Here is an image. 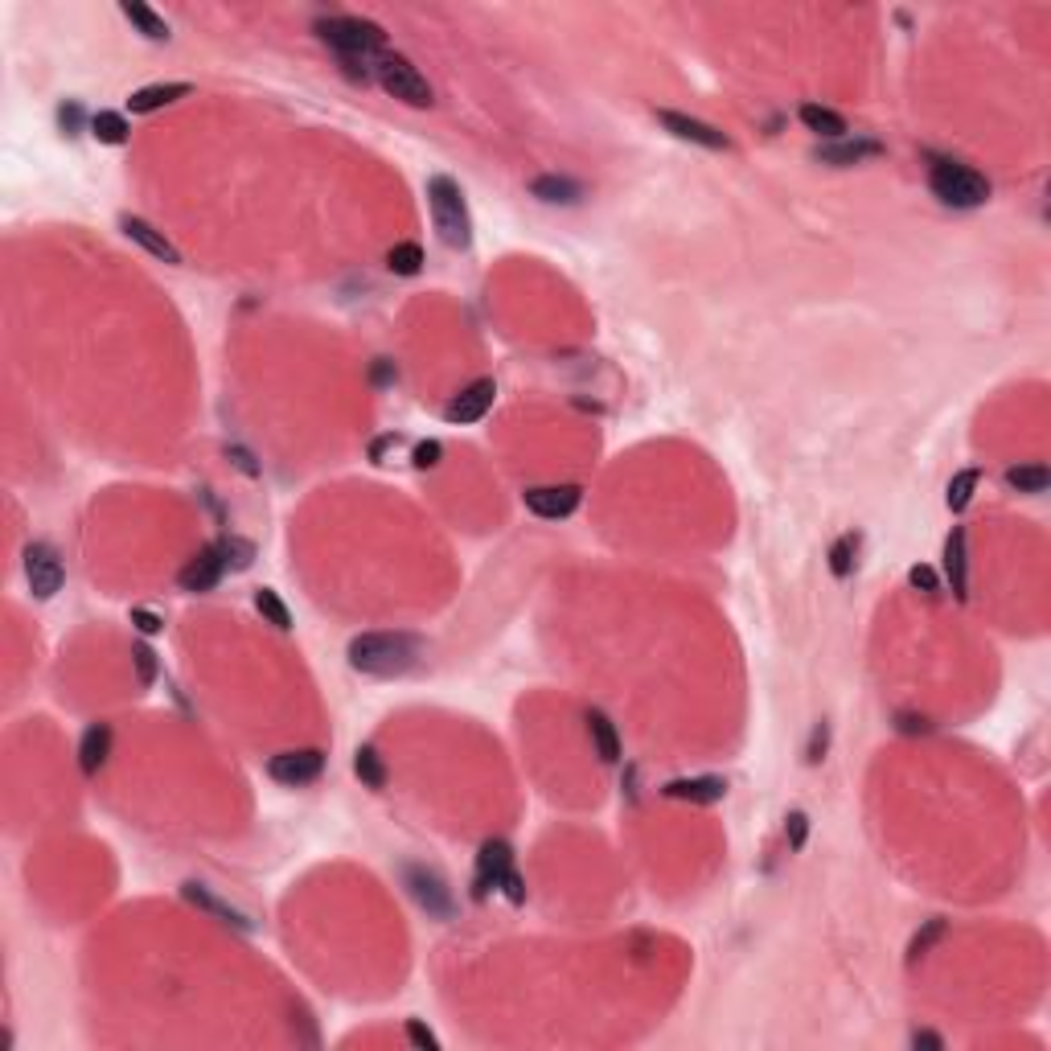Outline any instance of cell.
Here are the masks:
<instances>
[{"mask_svg": "<svg viewBox=\"0 0 1051 1051\" xmlns=\"http://www.w3.org/2000/svg\"><path fill=\"white\" fill-rule=\"evenodd\" d=\"M941 932H945V920H941V916H937V920H928V924L916 932V937H912V945H908V965H916L932 945H937Z\"/></svg>", "mask_w": 1051, "mask_h": 1051, "instance_id": "d6a6232c", "label": "cell"}, {"mask_svg": "<svg viewBox=\"0 0 1051 1051\" xmlns=\"http://www.w3.org/2000/svg\"><path fill=\"white\" fill-rule=\"evenodd\" d=\"M386 267L395 271V276H419L423 271V247L419 243H395L386 251Z\"/></svg>", "mask_w": 1051, "mask_h": 1051, "instance_id": "4dcf8cb0", "label": "cell"}, {"mask_svg": "<svg viewBox=\"0 0 1051 1051\" xmlns=\"http://www.w3.org/2000/svg\"><path fill=\"white\" fill-rule=\"evenodd\" d=\"M181 895H185V900H189L193 908H202V912L218 916L222 924H230V928H239V932H251V920H247V912H239L235 904H226V900H218V895H214L210 887H202V883H185V887H181Z\"/></svg>", "mask_w": 1051, "mask_h": 1051, "instance_id": "e0dca14e", "label": "cell"}, {"mask_svg": "<svg viewBox=\"0 0 1051 1051\" xmlns=\"http://www.w3.org/2000/svg\"><path fill=\"white\" fill-rule=\"evenodd\" d=\"M403 887L411 891V900L427 912V916H436V920H448L452 912H456V895H452V887L444 883V875L440 871H432V867H423V863H407L403 867Z\"/></svg>", "mask_w": 1051, "mask_h": 1051, "instance_id": "8992f818", "label": "cell"}, {"mask_svg": "<svg viewBox=\"0 0 1051 1051\" xmlns=\"http://www.w3.org/2000/svg\"><path fill=\"white\" fill-rule=\"evenodd\" d=\"M978 481H982V473H978V469H961V473L949 481V493H945V501H949V510H953V514H961L965 505L973 501V489H978Z\"/></svg>", "mask_w": 1051, "mask_h": 1051, "instance_id": "1f68e13d", "label": "cell"}, {"mask_svg": "<svg viewBox=\"0 0 1051 1051\" xmlns=\"http://www.w3.org/2000/svg\"><path fill=\"white\" fill-rule=\"evenodd\" d=\"M969 555H965V530L953 526L949 538H945V579L957 600H969Z\"/></svg>", "mask_w": 1051, "mask_h": 1051, "instance_id": "ac0fdd59", "label": "cell"}, {"mask_svg": "<svg viewBox=\"0 0 1051 1051\" xmlns=\"http://www.w3.org/2000/svg\"><path fill=\"white\" fill-rule=\"evenodd\" d=\"M120 13H124V17L148 37V42H169V25H165V17H157L148 5H140V0H124Z\"/></svg>", "mask_w": 1051, "mask_h": 1051, "instance_id": "d4e9b609", "label": "cell"}, {"mask_svg": "<svg viewBox=\"0 0 1051 1051\" xmlns=\"http://www.w3.org/2000/svg\"><path fill=\"white\" fill-rule=\"evenodd\" d=\"M657 124L666 128V132H674L678 140H690V144H703V148H731V140H727L719 128H711V124H703V120H694V115H682V111H657Z\"/></svg>", "mask_w": 1051, "mask_h": 1051, "instance_id": "4fadbf2b", "label": "cell"}, {"mask_svg": "<svg viewBox=\"0 0 1051 1051\" xmlns=\"http://www.w3.org/2000/svg\"><path fill=\"white\" fill-rule=\"evenodd\" d=\"M928 185L953 210H973V206H982L990 198V181L978 169H969L961 161H949V157H937L928 165Z\"/></svg>", "mask_w": 1051, "mask_h": 1051, "instance_id": "277c9868", "label": "cell"}, {"mask_svg": "<svg viewBox=\"0 0 1051 1051\" xmlns=\"http://www.w3.org/2000/svg\"><path fill=\"white\" fill-rule=\"evenodd\" d=\"M58 124H62L66 136H79V132H83V107H79V99H66V103L58 107Z\"/></svg>", "mask_w": 1051, "mask_h": 1051, "instance_id": "8d00e7d4", "label": "cell"}, {"mask_svg": "<svg viewBox=\"0 0 1051 1051\" xmlns=\"http://www.w3.org/2000/svg\"><path fill=\"white\" fill-rule=\"evenodd\" d=\"M132 666H136V682L148 690L152 682H157V653H152L144 641L132 645Z\"/></svg>", "mask_w": 1051, "mask_h": 1051, "instance_id": "836d02e7", "label": "cell"}, {"mask_svg": "<svg viewBox=\"0 0 1051 1051\" xmlns=\"http://www.w3.org/2000/svg\"><path fill=\"white\" fill-rule=\"evenodd\" d=\"M407 1043L419 1047V1051H436L440 1047V1039L432 1035V1027H427L423 1019H407Z\"/></svg>", "mask_w": 1051, "mask_h": 1051, "instance_id": "d590c367", "label": "cell"}, {"mask_svg": "<svg viewBox=\"0 0 1051 1051\" xmlns=\"http://www.w3.org/2000/svg\"><path fill=\"white\" fill-rule=\"evenodd\" d=\"M395 378H399V370H395L391 362H386V358H378V362H374V382H378V386H386V382H395Z\"/></svg>", "mask_w": 1051, "mask_h": 1051, "instance_id": "7bdbcfd3", "label": "cell"}, {"mask_svg": "<svg viewBox=\"0 0 1051 1051\" xmlns=\"http://www.w3.org/2000/svg\"><path fill=\"white\" fill-rule=\"evenodd\" d=\"M218 551H222V559H226V571H247V567L255 563V542H247V538H239V534L218 538Z\"/></svg>", "mask_w": 1051, "mask_h": 1051, "instance_id": "f1b7e54d", "label": "cell"}, {"mask_svg": "<svg viewBox=\"0 0 1051 1051\" xmlns=\"http://www.w3.org/2000/svg\"><path fill=\"white\" fill-rule=\"evenodd\" d=\"M674 801H694V805H715L727 797V781L723 776H682V781H670L661 789Z\"/></svg>", "mask_w": 1051, "mask_h": 1051, "instance_id": "2e32d148", "label": "cell"}, {"mask_svg": "<svg viewBox=\"0 0 1051 1051\" xmlns=\"http://www.w3.org/2000/svg\"><path fill=\"white\" fill-rule=\"evenodd\" d=\"M588 735H592V744H596V756L604 764H616L620 760V735L612 727V719L604 711H588Z\"/></svg>", "mask_w": 1051, "mask_h": 1051, "instance_id": "603a6c76", "label": "cell"}, {"mask_svg": "<svg viewBox=\"0 0 1051 1051\" xmlns=\"http://www.w3.org/2000/svg\"><path fill=\"white\" fill-rule=\"evenodd\" d=\"M908 583H912L916 592H928V596H932V592H941V583H937V571H932V567H924V563L908 571Z\"/></svg>", "mask_w": 1051, "mask_h": 1051, "instance_id": "ab89813d", "label": "cell"}, {"mask_svg": "<svg viewBox=\"0 0 1051 1051\" xmlns=\"http://www.w3.org/2000/svg\"><path fill=\"white\" fill-rule=\"evenodd\" d=\"M440 456H444V448H440V440H423V444H415V469H436L440 464Z\"/></svg>", "mask_w": 1051, "mask_h": 1051, "instance_id": "74e56055", "label": "cell"}, {"mask_svg": "<svg viewBox=\"0 0 1051 1051\" xmlns=\"http://www.w3.org/2000/svg\"><path fill=\"white\" fill-rule=\"evenodd\" d=\"M255 608H259V616L267 620L271 629H280V633L292 629V612H288V604L280 600L276 588H259V592H255Z\"/></svg>", "mask_w": 1051, "mask_h": 1051, "instance_id": "83f0119b", "label": "cell"}, {"mask_svg": "<svg viewBox=\"0 0 1051 1051\" xmlns=\"http://www.w3.org/2000/svg\"><path fill=\"white\" fill-rule=\"evenodd\" d=\"M132 625H136V633H144V637H157V633L165 629V620H161L157 612H148V608H132Z\"/></svg>", "mask_w": 1051, "mask_h": 1051, "instance_id": "f35d334b", "label": "cell"}, {"mask_svg": "<svg viewBox=\"0 0 1051 1051\" xmlns=\"http://www.w3.org/2000/svg\"><path fill=\"white\" fill-rule=\"evenodd\" d=\"M87 128H91V136H95L99 144H124L128 132H132L120 111H95L91 120H87Z\"/></svg>", "mask_w": 1051, "mask_h": 1051, "instance_id": "4316f807", "label": "cell"}, {"mask_svg": "<svg viewBox=\"0 0 1051 1051\" xmlns=\"http://www.w3.org/2000/svg\"><path fill=\"white\" fill-rule=\"evenodd\" d=\"M120 230H124V235H128L132 243H140L152 259H161V263H169V267L181 263V251L165 239V230H157L152 222H144V218H136V214H124V218H120Z\"/></svg>", "mask_w": 1051, "mask_h": 1051, "instance_id": "5bb4252c", "label": "cell"}, {"mask_svg": "<svg viewBox=\"0 0 1051 1051\" xmlns=\"http://www.w3.org/2000/svg\"><path fill=\"white\" fill-rule=\"evenodd\" d=\"M579 497H583L579 485H538V489L522 493L526 510L538 518H571L579 510Z\"/></svg>", "mask_w": 1051, "mask_h": 1051, "instance_id": "8fae6325", "label": "cell"}, {"mask_svg": "<svg viewBox=\"0 0 1051 1051\" xmlns=\"http://www.w3.org/2000/svg\"><path fill=\"white\" fill-rule=\"evenodd\" d=\"M111 756V723H91L79 739V768L83 776H99V768Z\"/></svg>", "mask_w": 1051, "mask_h": 1051, "instance_id": "d6986e66", "label": "cell"}, {"mask_svg": "<svg viewBox=\"0 0 1051 1051\" xmlns=\"http://www.w3.org/2000/svg\"><path fill=\"white\" fill-rule=\"evenodd\" d=\"M493 399H497V382L493 378H477L473 386H464V391L444 407V419L448 423H477V419L489 415Z\"/></svg>", "mask_w": 1051, "mask_h": 1051, "instance_id": "7c38bea8", "label": "cell"}, {"mask_svg": "<svg viewBox=\"0 0 1051 1051\" xmlns=\"http://www.w3.org/2000/svg\"><path fill=\"white\" fill-rule=\"evenodd\" d=\"M797 115H801V124H805L813 136H822V140H842V136H850V128H846L842 115L830 111V107H822V103H805Z\"/></svg>", "mask_w": 1051, "mask_h": 1051, "instance_id": "44dd1931", "label": "cell"}, {"mask_svg": "<svg viewBox=\"0 0 1051 1051\" xmlns=\"http://www.w3.org/2000/svg\"><path fill=\"white\" fill-rule=\"evenodd\" d=\"M530 193L542 202H559V206H571L583 198V185L571 181V177H559V173H547V177H534L530 181Z\"/></svg>", "mask_w": 1051, "mask_h": 1051, "instance_id": "7402d4cb", "label": "cell"}, {"mask_svg": "<svg viewBox=\"0 0 1051 1051\" xmlns=\"http://www.w3.org/2000/svg\"><path fill=\"white\" fill-rule=\"evenodd\" d=\"M317 37L341 58L345 74L354 83H370L374 62L386 54V29L378 21H366V17H321Z\"/></svg>", "mask_w": 1051, "mask_h": 1051, "instance_id": "6da1fadb", "label": "cell"}, {"mask_svg": "<svg viewBox=\"0 0 1051 1051\" xmlns=\"http://www.w3.org/2000/svg\"><path fill=\"white\" fill-rule=\"evenodd\" d=\"M226 575V559L218 551V542H210V547H202L198 555H193L181 571H177V583H181V592H193V596H202V592H214L218 583Z\"/></svg>", "mask_w": 1051, "mask_h": 1051, "instance_id": "30bf717a", "label": "cell"}, {"mask_svg": "<svg viewBox=\"0 0 1051 1051\" xmlns=\"http://www.w3.org/2000/svg\"><path fill=\"white\" fill-rule=\"evenodd\" d=\"M423 653V641L411 633H362L349 641V666L370 678H403Z\"/></svg>", "mask_w": 1051, "mask_h": 1051, "instance_id": "7a4b0ae2", "label": "cell"}, {"mask_svg": "<svg viewBox=\"0 0 1051 1051\" xmlns=\"http://www.w3.org/2000/svg\"><path fill=\"white\" fill-rule=\"evenodd\" d=\"M374 79H378V87H382L386 95L399 99V103H407V107H432V103H436L432 83H427L423 74H419V66H415L411 58L395 54V50H386V54L374 62Z\"/></svg>", "mask_w": 1051, "mask_h": 1051, "instance_id": "5b68a950", "label": "cell"}, {"mask_svg": "<svg viewBox=\"0 0 1051 1051\" xmlns=\"http://www.w3.org/2000/svg\"><path fill=\"white\" fill-rule=\"evenodd\" d=\"M427 206H432V222H436V230H440V239H444L452 251H469V243H473V218H469V206H464V189H460L448 173L427 177Z\"/></svg>", "mask_w": 1051, "mask_h": 1051, "instance_id": "3957f363", "label": "cell"}, {"mask_svg": "<svg viewBox=\"0 0 1051 1051\" xmlns=\"http://www.w3.org/2000/svg\"><path fill=\"white\" fill-rule=\"evenodd\" d=\"M514 871V846L505 842V838H489L477 854V879H473V895L477 900H485L489 891L501 887V879Z\"/></svg>", "mask_w": 1051, "mask_h": 1051, "instance_id": "9c48e42d", "label": "cell"}, {"mask_svg": "<svg viewBox=\"0 0 1051 1051\" xmlns=\"http://www.w3.org/2000/svg\"><path fill=\"white\" fill-rule=\"evenodd\" d=\"M354 776H358V781H362L366 789H374V793H382L386 781H391V772H386V760H382L378 748H370V744H362V748L354 752Z\"/></svg>", "mask_w": 1051, "mask_h": 1051, "instance_id": "cb8c5ba5", "label": "cell"}, {"mask_svg": "<svg viewBox=\"0 0 1051 1051\" xmlns=\"http://www.w3.org/2000/svg\"><path fill=\"white\" fill-rule=\"evenodd\" d=\"M189 91H193L189 83H152V87H140V91H132V95H128V107H132L136 115H148V111H161V107H169V103L185 99Z\"/></svg>", "mask_w": 1051, "mask_h": 1051, "instance_id": "ffe728a7", "label": "cell"}, {"mask_svg": "<svg viewBox=\"0 0 1051 1051\" xmlns=\"http://www.w3.org/2000/svg\"><path fill=\"white\" fill-rule=\"evenodd\" d=\"M912 1047H932V1051H941L945 1039H941V1035H932V1031H916V1035H912Z\"/></svg>", "mask_w": 1051, "mask_h": 1051, "instance_id": "ee69618b", "label": "cell"}, {"mask_svg": "<svg viewBox=\"0 0 1051 1051\" xmlns=\"http://www.w3.org/2000/svg\"><path fill=\"white\" fill-rule=\"evenodd\" d=\"M826 744H830V727L817 723V727H813V739H809V764H817V760L826 756Z\"/></svg>", "mask_w": 1051, "mask_h": 1051, "instance_id": "60d3db41", "label": "cell"}, {"mask_svg": "<svg viewBox=\"0 0 1051 1051\" xmlns=\"http://www.w3.org/2000/svg\"><path fill=\"white\" fill-rule=\"evenodd\" d=\"M25 579H29V592L37 600H54L66 583V567H62L58 551L46 547V542H33L25 551Z\"/></svg>", "mask_w": 1051, "mask_h": 1051, "instance_id": "52a82bcc", "label": "cell"}, {"mask_svg": "<svg viewBox=\"0 0 1051 1051\" xmlns=\"http://www.w3.org/2000/svg\"><path fill=\"white\" fill-rule=\"evenodd\" d=\"M321 772H325V752L321 748H296V752H280V756L267 760V776H271V781H280V785H288V789L317 781Z\"/></svg>", "mask_w": 1051, "mask_h": 1051, "instance_id": "ba28073f", "label": "cell"}, {"mask_svg": "<svg viewBox=\"0 0 1051 1051\" xmlns=\"http://www.w3.org/2000/svg\"><path fill=\"white\" fill-rule=\"evenodd\" d=\"M1006 485L1015 493H1047L1051 485V469L1047 464H1015V469H1006Z\"/></svg>", "mask_w": 1051, "mask_h": 1051, "instance_id": "484cf974", "label": "cell"}, {"mask_svg": "<svg viewBox=\"0 0 1051 1051\" xmlns=\"http://www.w3.org/2000/svg\"><path fill=\"white\" fill-rule=\"evenodd\" d=\"M822 165H859L867 157H883V144L879 140H867V136H842V140H830L813 152Z\"/></svg>", "mask_w": 1051, "mask_h": 1051, "instance_id": "9a60e30c", "label": "cell"}, {"mask_svg": "<svg viewBox=\"0 0 1051 1051\" xmlns=\"http://www.w3.org/2000/svg\"><path fill=\"white\" fill-rule=\"evenodd\" d=\"M859 547H863V538L859 534H842L834 547H830V571L838 579H846L854 571V563H859Z\"/></svg>", "mask_w": 1051, "mask_h": 1051, "instance_id": "f546056e", "label": "cell"}, {"mask_svg": "<svg viewBox=\"0 0 1051 1051\" xmlns=\"http://www.w3.org/2000/svg\"><path fill=\"white\" fill-rule=\"evenodd\" d=\"M501 891H505V900H510V904H522V900H526V883H522L518 871H510V875L501 879Z\"/></svg>", "mask_w": 1051, "mask_h": 1051, "instance_id": "b9f144b4", "label": "cell"}, {"mask_svg": "<svg viewBox=\"0 0 1051 1051\" xmlns=\"http://www.w3.org/2000/svg\"><path fill=\"white\" fill-rule=\"evenodd\" d=\"M785 838H789V850H801V846H805V838H809V817H805L801 809H793V813L785 817Z\"/></svg>", "mask_w": 1051, "mask_h": 1051, "instance_id": "e575fe53", "label": "cell"}]
</instances>
